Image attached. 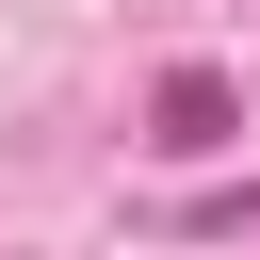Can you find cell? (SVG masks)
I'll use <instances>...</instances> for the list:
<instances>
[{"label":"cell","instance_id":"obj_1","mask_svg":"<svg viewBox=\"0 0 260 260\" xmlns=\"http://www.w3.org/2000/svg\"><path fill=\"white\" fill-rule=\"evenodd\" d=\"M228 130H244V81H228V65H162V98H146V146H162V162H211Z\"/></svg>","mask_w":260,"mask_h":260}]
</instances>
